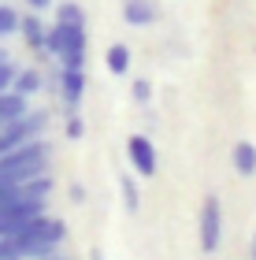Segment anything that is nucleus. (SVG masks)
I'll use <instances>...</instances> for the list:
<instances>
[{
	"instance_id": "nucleus-18",
	"label": "nucleus",
	"mask_w": 256,
	"mask_h": 260,
	"mask_svg": "<svg viewBox=\"0 0 256 260\" xmlns=\"http://www.w3.org/2000/svg\"><path fill=\"white\" fill-rule=\"evenodd\" d=\"M130 93H134V101H137V104H149V101H153V86H149L145 78H137Z\"/></svg>"
},
{
	"instance_id": "nucleus-22",
	"label": "nucleus",
	"mask_w": 256,
	"mask_h": 260,
	"mask_svg": "<svg viewBox=\"0 0 256 260\" xmlns=\"http://www.w3.org/2000/svg\"><path fill=\"white\" fill-rule=\"evenodd\" d=\"M89 260H104V253H100V249H93V253H89Z\"/></svg>"
},
{
	"instance_id": "nucleus-10",
	"label": "nucleus",
	"mask_w": 256,
	"mask_h": 260,
	"mask_svg": "<svg viewBox=\"0 0 256 260\" xmlns=\"http://www.w3.org/2000/svg\"><path fill=\"white\" fill-rule=\"evenodd\" d=\"M19 30H22V38H26V45L30 49H45V22L38 19V15H22L19 19Z\"/></svg>"
},
{
	"instance_id": "nucleus-25",
	"label": "nucleus",
	"mask_w": 256,
	"mask_h": 260,
	"mask_svg": "<svg viewBox=\"0 0 256 260\" xmlns=\"http://www.w3.org/2000/svg\"><path fill=\"white\" fill-rule=\"evenodd\" d=\"M0 60H4V52H0Z\"/></svg>"
},
{
	"instance_id": "nucleus-6",
	"label": "nucleus",
	"mask_w": 256,
	"mask_h": 260,
	"mask_svg": "<svg viewBox=\"0 0 256 260\" xmlns=\"http://www.w3.org/2000/svg\"><path fill=\"white\" fill-rule=\"evenodd\" d=\"M82 93H86V71H78V67H63V75H60V97L67 108H78L82 104Z\"/></svg>"
},
{
	"instance_id": "nucleus-1",
	"label": "nucleus",
	"mask_w": 256,
	"mask_h": 260,
	"mask_svg": "<svg viewBox=\"0 0 256 260\" xmlns=\"http://www.w3.org/2000/svg\"><path fill=\"white\" fill-rule=\"evenodd\" d=\"M45 123H49L45 112H26V115H19V119L4 123L0 126V152H11V149L26 145V141H33V138H41Z\"/></svg>"
},
{
	"instance_id": "nucleus-19",
	"label": "nucleus",
	"mask_w": 256,
	"mask_h": 260,
	"mask_svg": "<svg viewBox=\"0 0 256 260\" xmlns=\"http://www.w3.org/2000/svg\"><path fill=\"white\" fill-rule=\"evenodd\" d=\"M11 78H15V67H11L8 60H0V93L11 89Z\"/></svg>"
},
{
	"instance_id": "nucleus-16",
	"label": "nucleus",
	"mask_w": 256,
	"mask_h": 260,
	"mask_svg": "<svg viewBox=\"0 0 256 260\" xmlns=\"http://www.w3.org/2000/svg\"><path fill=\"white\" fill-rule=\"evenodd\" d=\"M15 30H19V11L0 4V38H8V34H15Z\"/></svg>"
},
{
	"instance_id": "nucleus-3",
	"label": "nucleus",
	"mask_w": 256,
	"mask_h": 260,
	"mask_svg": "<svg viewBox=\"0 0 256 260\" xmlns=\"http://www.w3.org/2000/svg\"><path fill=\"white\" fill-rule=\"evenodd\" d=\"M41 212H45V197H19V201H11V205H4L0 208V238H8L19 223L41 216Z\"/></svg>"
},
{
	"instance_id": "nucleus-7",
	"label": "nucleus",
	"mask_w": 256,
	"mask_h": 260,
	"mask_svg": "<svg viewBox=\"0 0 256 260\" xmlns=\"http://www.w3.org/2000/svg\"><path fill=\"white\" fill-rule=\"evenodd\" d=\"M123 19L130 26H153L156 22V4L153 0H123Z\"/></svg>"
},
{
	"instance_id": "nucleus-17",
	"label": "nucleus",
	"mask_w": 256,
	"mask_h": 260,
	"mask_svg": "<svg viewBox=\"0 0 256 260\" xmlns=\"http://www.w3.org/2000/svg\"><path fill=\"white\" fill-rule=\"evenodd\" d=\"M86 134V123H82V115H67V138H71V141H78V138H82Z\"/></svg>"
},
{
	"instance_id": "nucleus-13",
	"label": "nucleus",
	"mask_w": 256,
	"mask_h": 260,
	"mask_svg": "<svg viewBox=\"0 0 256 260\" xmlns=\"http://www.w3.org/2000/svg\"><path fill=\"white\" fill-rule=\"evenodd\" d=\"M63 45H67V26H63V22H56V26L45 30V52H49V56H56V60H60Z\"/></svg>"
},
{
	"instance_id": "nucleus-8",
	"label": "nucleus",
	"mask_w": 256,
	"mask_h": 260,
	"mask_svg": "<svg viewBox=\"0 0 256 260\" xmlns=\"http://www.w3.org/2000/svg\"><path fill=\"white\" fill-rule=\"evenodd\" d=\"M26 112L30 108H26V97H22V93H15V89L0 93V126L11 123V119H19V115H26Z\"/></svg>"
},
{
	"instance_id": "nucleus-24",
	"label": "nucleus",
	"mask_w": 256,
	"mask_h": 260,
	"mask_svg": "<svg viewBox=\"0 0 256 260\" xmlns=\"http://www.w3.org/2000/svg\"><path fill=\"white\" fill-rule=\"evenodd\" d=\"M252 256H256V238H252Z\"/></svg>"
},
{
	"instance_id": "nucleus-15",
	"label": "nucleus",
	"mask_w": 256,
	"mask_h": 260,
	"mask_svg": "<svg viewBox=\"0 0 256 260\" xmlns=\"http://www.w3.org/2000/svg\"><path fill=\"white\" fill-rule=\"evenodd\" d=\"M119 190H123V205H126V212H134L141 208V193H137V182H134V175H123L119 179Z\"/></svg>"
},
{
	"instance_id": "nucleus-14",
	"label": "nucleus",
	"mask_w": 256,
	"mask_h": 260,
	"mask_svg": "<svg viewBox=\"0 0 256 260\" xmlns=\"http://www.w3.org/2000/svg\"><path fill=\"white\" fill-rule=\"evenodd\" d=\"M56 22H63V26H86V11H82V4H60L56 8Z\"/></svg>"
},
{
	"instance_id": "nucleus-21",
	"label": "nucleus",
	"mask_w": 256,
	"mask_h": 260,
	"mask_svg": "<svg viewBox=\"0 0 256 260\" xmlns=\"http://www.w3.org/2000/svg\"><path fill=\"white\" fill-rule=\"evenodd\" d=\"M26 4H30L33 11H41V8H52V0H26Z\"/></svg>"
},
{
	"instance_id": "nucleus-12",
	"label": "nucleus",
	"mask_w": 256,
	"mask_h": 260,
	"mask_svg": "<svg viewBox=\"0 0 256 260\" xmlns=\"http://www.w3.org/2000/svg\"><path fill=\"white\" fill-rule=\"evenodd\" d=\"M104 63H108L112 75H126V71H130V49H126V45H112V49L104 52Z\"/></svg>"
},
{
	"instance_id": "nucleus-11",
	"label": "nucleus",
	"mask_w": 256,
	"mask_h": 260,
	"mask_svg": "<svg viewBox=\"0 0 256 260\" xmlns=\"http://www.w3.org/2000/svg\"><path fill=\"white\" fill-rule=\"evenodd\" d=\"M11 89L15 93H22V97H33V93L41 89V75L33 67H26V71H15V78H11Z\"/></svg>"
},
{
	"instance_id": "nucleus-9",
	"label": "nucleus",
	"mask_w": 256,
	"mask_h": 260,
	"mask_svg": "<svg viewBox=\"0 0 256 260\" xmlns=\"http://www.w3.org/2000/svg\"><path fill=\"white\" fill-rule=\"evenodd\" d=\"M230 160H234V171L238 175H256V145H249V141H238L234 152H230Z\"/></svg>"
},
{
	"instance_id": "nucleus-2",
	"label": "nucleus",
	"mask_w": 256,
	"mask_h": 260,
	"mask_svg": "<svg viewBox=\"0 0 256 260\" xmlns=\"http://www.w3.org/2000/svg\"><path fill=\"white\" fill-rule=\"evenodd\" d=\"M219 242H223V205H219V197H204V205H201V249L215 253Z\"/></svg>"
},
{
	"instance_id": "nucleus-4",
	"label": "nucleus",
	"mask_w": 256,
	"mask_h": 260,
	"mask_svg": "<svg viewBox=\"0 0 256 260\" xmlns=\"http://www.w3.org/2000/svg\"><path fill=\"white\" fill-rule=\"evenodd\" d=\"M126 156H130V168L141 175V179L156 175V149H153V141H149L145 134H134L130 141H126Z\"/></svg>"
},
{
	"instance_id": "nucleus-5",
	"label": "nucleus",
	"mask_w": 256,
	"mask_h": 260,
	"mask_svg": "<svg viewBox=\"0 0 256 260\" xmlns=\"http://www.w3.org/2000/svg\"><path fill=\"white\" fill-rule=\"evenodd\" d=\"M86 26H67V45H63V52H60V63L63 67H78L82 71L86 67Z\"/></svg>"
},
{
	"instance_id": "nucleus-20",
	"label": "nucleus",
	"mask_w": 256,
	"mask_h": 260,
	"mask_svg": "<svg viewBox=\"0 0 256 260\" xmlns=\"http://www.w3.org/2000/svg\"><path fill=\"white\" fill-rule=\"evenodd\" d=\"M71 201H75V205H82V201H86V190H82V186H71Z\"/></svg>"
},
{
	"instance_id": "nucleus-23",
	"label": "nucleus",
	"mask_w": 256,
	"mask_h": 260,
	"mask_svg": "<svg viewBox=\"0 0 256 260\" xmlns=\"http://www.w3.org/2000/svg\"><path fill=\"white\" fill-rule=\"evenodd\" d=\"M41 260H67V256H56V253H52V256H41Z\"/></svg>"
}]
</instances>
